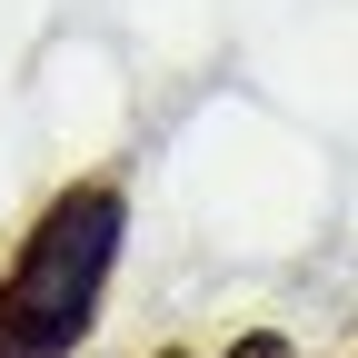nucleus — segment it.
<instances>
[{
	"mask_svg": "<svg viewBox=\"0 0 358 358\" xmlns=\"http://www.w3.org/2000/svg\"><path fill=\"white\" fill-rule=\"evenodd\" d=\"M159 358H189V348H159Z\"/></svg>",
	"mask_w": 358,
	"mask_h": 358,
	"instance_id": "3",
	"label": "nucleus"
},
{
	"mask_svg": "<svg viewBox=\"0 0 358 358\" xmlns=\"http://www.w3.org/2000/svg\"><path fill=\"white\" fill-rule=\"evenodd\" d=\"M219 358H299L279 329H249V338H229V348H219Z\"/></svg>",
	"mask_w": 358,
	"mask_h": 358,
	"instance_id": "2",
	"label": "nucleus"
},
{
	"mask_svg": "<svg viewBox=\"0 0 358 358\" xmlns=\"http://www.w3.org/2000/svg\"><path fill=\"white\" fill-rule=\"evenodd\" d=\"M120 239H129V199L110 179H80L40 209L20 259L0 268V358H70L120 268Z\"/></svg>",
	"mask_w": 358,
	"mask_h": 358,
	"instance_id": "1",
	"label": "nucleus"
}]
</instances>
